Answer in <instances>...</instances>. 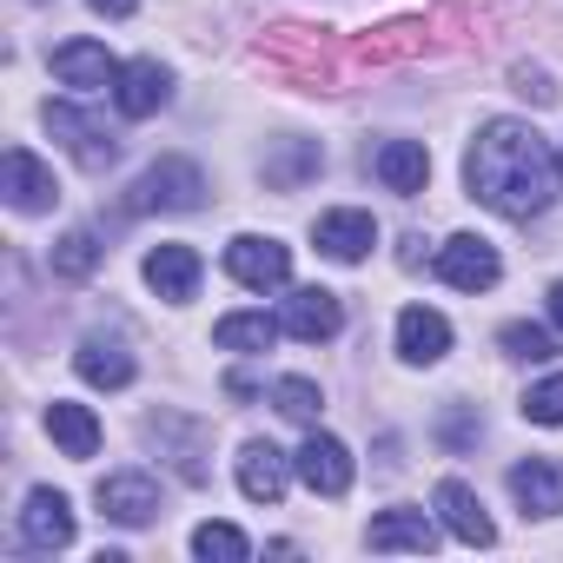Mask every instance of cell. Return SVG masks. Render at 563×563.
Instances as JSON below:
<instances>
[{"label": "cell", "mask_w": 563, "mask_h": 563, "mask_svg": "<svg viewBox=\"0 0 563 563\" xmlns=\"http://www.w3.org/2000/svg\"><path fill=\"white\" fill-rule=\"evenodd\" d=\"M140 8V0H93V14H107V21H126Z\"/></svg>", "instance_id": "1f68e13d"}, {"label": "cell", "mask_w": 563, "mask_h": 563, "mask_svg": "<svg viewBox=\"0 0 563 563\" xmlns=\"http://www.w3.org/2000/svg\"><path fill=\"white\" fill-rule=\"evenodd\" d=\"M0 192H8L14 212H54L60 179H54V166H41L27 146H8V159H0Z\"/></svg>", "instance_id": "8992f818"}, {"label": "cell", "mask_w": 563, "mask_h": 563, "mask_svg": "<svg viewBox=\"0 0 563 563\" xmlns=\"http://www.w3.org/2000/svg\"><path fill=\"white\" fill-rule=\"evenodd\" d=\"M278 325H286V339H299V345H325V339H339L345 306H339V292H325V286H299V292L286 299V312H278Z\"/></svg>", "instance_id": "52a82bcc"}, {"label": "cell", "mask_w": 563, "mask_h": 563, "mask_svg": "<svg viewBox=\"0 0 563 563\" xmlns=\"http://www.w3.org/2000/svg\"><path fill=\"white\" fill-rule=\"evenodd\" d=\"M517 93H530L537 107H550V100H556V87H550V80H543L537 67H517Z\"/></svg>", "instance_id": "4dcf8cb0"}, {"label": "cell", "mask_w": 563, "mask_h": 563, "mask_svg": "<svg viewBox=\"0 0 563 563\" xmlns=\"http://www.w3.org/2000/svg\"><path fill=\"white\" fill-rule=\"evenodd\" d=\"M47 438H54L67 457H93V451H100V418H93L87 405L54 398V405H47Z\"/></svg>", "instance_id": "44dd1931"}, {"label": "cell", "mask_w": 563, "mask_h": 563, "mask_svg": "<svg viewBox=\"0 0 563 563\" xmlns=\"http://www.w3.org/2000/svg\"><path fill=\"white\" fill-rule=\"evenodd\" d=\"M510 497L523 504V517H556V510H563V464H556V457H523V464H510Z\"/></svg>", "instance_id": "9a60e30c"}, {"label": "cell", "mask_w": 563, "mask_h": 563, "mask_svg": "<svg viewBox=\"0 0 563 563\" xmlns=\"http://www.w3.org/2000/svg\"><path fill=\"white\" fill-rule=\"evenodd\" d=\"M47 133H60V140H67V153H74L87 173L113 166V140H107V126H100V120H87L80 107H47Z\"/></svg>", "instance_id": "e0dca14e"}, {"label": "cell", "mask_w": 563, "mask_h": 563, "mask_svg": "<svg viewBox=\"0 0 563 563\" xmlns=\"http://www.w3.org/2000/svg\"><path fill=\"white\" fill-rule=\"evenodd\" d=\"M438 438H444V451H471L477 438H484V424L457 405V411H444V424H438Z\"/></svg>", "instance_id": "f546056e"}, {"label": "cell", "mask_w": 563, "mask_h": 563, "mask_svg": "<svg viewBox=\"0 0 563 563\" xmlns=\"http://www.w3.org/2000/svg\"><path fill=\"white\" fill-rule=\"evenodd\" d=\"M306 173H319V146H312V140H299L278 166H265V179H272V186H299Z\"/></svg>", "instance_id": "f1b7e54d"}, {"label": "cell", "mask_w": 563, "mask_h": 563, "mask_svg": "<svg viewBox=\"0 0 563 563\" xmlns=\"http://www.w3.org/2000/svg\"><path fill=\"white\" fill-rule=\"evenodd\" d=\"M225 272L239 278L245 292H272V286H286V278H292V245L258 239V232H239L225 245Z\"/></svg>", "instance_id": "3957f363"}, {"label": "cell", "mask_w": 563, "mask_h": 563, "mask_svg": "<svg viewBox=\"0 0 563 563\" xmlns=\"http://www.w3.org/2000/svg\"><path fill=\"white\" fill-rule=\"evenodd\" d=\"M550 325L563 332V278H556V286H550Z\"/></svg>", "instance_id": "d6a6232c"}, {"label": "cell", "mask_w": 563, "mask_h": 563, "mask_svg": "<svg viewBox=\"0 0 563 563\" xmlns=\"http://www.w3.org/2000/svg\"><path fill=\"white\" fill-rule=\"evenodd\" d=\"M278 332H286V325L265 319V312H225V319L212 325V345H219V352H265Z\"/></svg>", "instance_id": "603a6c76"}, {"label": "cell", "mask_w": 563, "mask_h": 563, "mask_svg": "<svg viewBox=\"0 0 563 563\" xmlns=\"http://www.w3.org/2000/svg\"><path fill=\"white\" fill-rule=\"evenodd\" d=\"M100 258H107L100 232H93V225H74V232L54 245V258H47V265H54V278H93V272H100Z\"/></svg>", "instance_id": "cb8c5ba5"}, {"label": "cell", "mask_w": 563, "mask_h": 563, "mask_svg": "<svg viewBox=\"0 0 563 563\" xmlns=\"http://www.w3.org/2000/svg\"><path fill=\"white\" fill-rule=\"evenodd\" d=\"M497 245L490 239H477V232H457V239H444L438 245V278L451 292H490L497 286Z\"/></svg>", "instance_id": "277c9868"}, {"label": "cell", "mask_w": 563, "mask_h": 563, "mask_svg": "<svg viewBox=\"0 0 563 563\" xmlns=\"http://www.w3.org/2000/svg\"><path fill=\"white\" fill-rule=\"evenodd\" d=\"M93 504H100V517H107V523L140 530V523H153V517H159V484H153L146 471H113V477H100Z\"/></svg>", "instance_id": "5b68a950"}, {"label": "cell", "mask_w": 563, "mask_h": 563, "mask_svg": "<svg viewBox=\"0 0 563 563\" xmlns=\"http://www.w3.org/2000/svg\"><path fill=\"white\" fill-rule=\"evenodd\" d=\"M206 206V173L192 159H153L126 186V212H199Z\"/></svg>", "instance_id": "7a4b0ae2"}, {"label": "cell", "mask_w": 563, "mask_h": 563, "mask_svg": "<svg viewBox=\"0 0 563 563\" xmlns=\"http://www.w3.org/2000/svg\"><path fill=\"white\" fill-rule=\"evenodd\" d=\"M504 352H510V358L543 365V358H556V339H550L543 325H504Z\"/></svg>", "instance_id": "4316f807"}, {"label": "cell", "mask_w": 563, "mask_h": 563, "mask_svg": "<svg viewBox=\"0 0 563 563\" xmlns=\"http://www.w3.org/2000/svg\"><path fill=\"white\" fill-rule=\"evenodd\" d=\"M54 80L74 93H107L120 80V60L100 41H67V47H54Z\"/></svg>", "instance_id": "7c38bea8"}, {"label": "cell", "mask_w": 563, "mask_h": 563, "mask_svg": "<svg viewBox=\"0 0 563 563\" xmlns=\"http://www.w3.org/2000/svg\"><path fill=\"white\" fill-rule=\"evenodd\" d=\"M431 504H438V517H444V530H451L457 543H471V550H484V543H497V523L484 517V497H477V490H471L464 477H444Z\"/></svg>", "instance_id": "9c48e42d"}, {"label": "cell", "mask_w": 563, "mask_h": 563, "mask_svg": "<svg viewBox=\"0 0 563 563\" xmlns=\"http://www.w3.org/2000/svg\"><path fill=\"white\" fill-rule=\"evenodd\" d=\"M372 166H378L385 192H398V199H418L424 179H431V153H424V140H385Z\"/></svg>", "instance_id": "d6986e66"}, {"label": "cell", "mask_w": 563, "mask_h": 563, "mask_svg": "<svg viewBox=\"0 0 563 563\" xmlns=\"http://www.w3.org/2000/svg\"><path fill=\"white\" fill-rule=\"evenodd\" d=\"M166 100H173V74H166L159 60H133V67H120V80H113V107H120V120H153Z\"/></svg>", "instance_id": "4fadbf2b"}, {"label": "cell", "mask_w": 563, "mask_h": 563, "mask_svg": "<svg viewBox=\"0 0 563 563\" xmlns=\"http://www.w3.org/2000/svg\"><path fill=\"white\" fill-rule=\"evenodd\" d=\"M272 405L286 411L292 424H319V405H325V398H319L312 378H278V385H272Z\"/></svg>", "instance_id": "484cf974"}, {"label": "cell", "mask_w": 563, "mask_h": 563, "mask_svg": "<svg viewBox=\"0 0 563 563\" xmlns=\"http://www.w3.org/2000/svg\"><path fill=\"white\" fill-rule=\"evenodd\" d=\"M21 537H27V550H67L74 543V504L60 497V490H27V504H21Z\"/></svg>", "instance_id": "30bf717a"}, {"label": "cell", "mask_w": 563, "mask_h": 563, "mask_svg": "<svg viewBox=\"0 0 563 563\" xmlns=\"http://www.w3.org/2000/svg\"><path fill=\"white\" fill-rule=\"evenodd\" d=\"M523 418H530V424H563V372L523 391Z\"/></svg>", "instance_id": "83f0119b"}, {"label": "cell", "mask_w": 563, "mask_h": 563, "mask_svg": "<svg viewBox=\"0 0 563 563\" xmlns=\"http://www.w3.org/2000/svg\"><path fill=\"white\" fill-rule=\"evenodd\" d=\"M365 543H372V550H418V556H424V550H438V523H431L424 510H405V504H398V510L372 517Z\"/></svg>", "instance_id": "ffe728a7"}, {"label": "cell", "mask_w": 563, "mask_h": 563, "mask_svg": "<svg viewBox=\"0 0 563 563\" xmlns=\"http://www.w3.org/2000/svg\"><path fill=\"white\" fill-rule=\"evenodd\" d=\"M292 457L278 451V444H265V438H252L245 451H239V490L252 497V504H278L286 497V484H292Z\"/></svg>", "instance_id": "8fae6325"}, {"label": "cell", "mask_w": 563, "mask_h": 563, "mask_svg": "<svg viewBox=\"0 0 563 563\" xmlns=\"http://www.w3.org/2000/svg\"><path fill=\"white\" fill-rule=\"evenodd\" d=\"M464 186L477 206L504 219H537L556 186V159L530 120H484L471 153H464Z\"/></svg>", "instance_id": "6da1fadb"}, {"label": "cell", "mask_w": 563, "mask_h": 563, "mask_svg": "<svg viewBox=\"0 0 563 563\" xmlns=\"http://www.w3.org/2000/svg\"><path fill=\"white\" fill-rule=\"evenodd\" d=\"M312 239H319V252H325V258L358 265V258L378 245V219H372V212H358V206H339V212H319V219H312Z\"/></svg>", "instance_id": "ba28073f"}, {"label": "cell", "mask_w": 563, "mask_h": 563, "mask_svg": "<svg viewBox=\"0 0 563 563\" xmlns=\"http://www.w3.org/2000/svg\"><path fill=\"white\" fill-rule=\"evenodd\" d=\"M292 464H299V477H306L319 497H345V490H352V477H358V471H352V451H345L339 438H325V431H312V438L299 444V457H292Z\"/></svg>", "instance_id": "5bb4252c"}, {"label": "cell", "mask_w": 563, "mask_h": 563, "mask_svg": "<svg viewBox=\"0 0 563 563\" xmlns=\"http://www.w3.org/2000/svg\"><path fill=\"white\" fill-rule=\"evenodd\" d=\"M74 372L87 385H100V391H126L133 385V352L126 345H107V339H87L80 358H74Z\"/></svg>", "instance_id": "7402d4cb"}, {"label": "cell", "mask_w": 563, "mask_h": 563, "mask_svg": "<svg viewBox=\"0 0 563 563\" xmlns=\"http://www.w3.org/2000/svg\"><path fill=\"white\" fill-rule=\"evenodd\" d=\"M556 173H563V146H556Z\"/></svg>", "instance_id": "836d02e7"}, {"label": "cell", "mask_w": 563, "mask_h": 563, "mask_svg": "<svg viewBox=\"0 0 563 563\" xmlns=\"http://www.w3.org/2000/svg\"><path fill=\"white\" fill-rule=\"evenodd\" d=\"M192 556H206V563H245L252 543H245L239 523H199L192 530Z\"/></svg>", "instance_id": "d4e9b609"}, {"label": "cell", "mask_w": 563, "mask_h": 563, "mask_svg": "<svg viewBox=\"0 0 563 563\" xmlns=\"http://www.w3.org/2000/svg\"><path fill=\"white\" fill-rule=\"evenodd\" d=\"M146 286L166 299V306H186L199 292V252L192 245H153L146 252Z\"/></svg>", "instance_id": "2e32d148"}, {"label": "cell", "mask_w": 563, "mask_h": 563, "mask_svg": "<svg viewBox=\"0 0 563 563\" xmlns=\"http://www.w3.org/2000/svg\"><path fill=\"white\" fill-rule=\"evenodd\" d=\"M451 352V325H444V312H431V306H405L398 312V358L405 365H438Z\"/></svg>", "instance_id": "ac0fdd59"}]
</instances>
